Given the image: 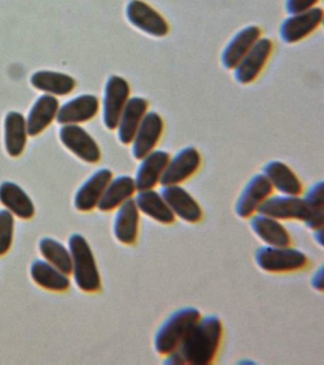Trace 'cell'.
<instances>
[{
  "label": "cell",
  "instance_id": "28",
  "mask_svg": "<svg viewBox=\"0 0 324 365\" xmlns=\"http://www.w3.org/2000/svg\"><path fill=\"white\" fill-rule=\"evenodd\" d=\"M31 276L36 284L47 290L61 292L70 287L69 275L43 259H36L33 262Z\"/></svg>",
  "mask_w": 324,
  "mask_h": 365
},
{
  "label": "cell",
  "instance_id": "9",
  "mask_svg": "<svg viewBox=\"0 0 324 365\" xmlns=\"http://www.w3.org/2000/svg\"><path fill=\"white\" fill-rule=\"evenodd\" d=\"M59 137L65 147L79 158L88 163H98L101 159V150L95 140L78 125H64Z\"/></svg>",
  "mask_w": 324,
  "mask_h": 365
},
{
  "label": "cell",
  "instance_id": "8",
  "mask_svg": "<svg viewBox=\"0 0 324 365\" xmlns=\"http://www.w3.org/2000/svg\"><path fill=\"white\" fill-rule=\"evenodd\" d=\"M323 10L320 7L291 14L281 26V39L288 44L301 41L320 27L323 21Z\"/></svg>",
  "mask_w": 324,
  "mask_h": 365
},
{
  "label": "cell",
  "instance_id": "25",
  "mask_svg": "<svg viewBox=\"0 0 324 365\" xmlns=\"http://www.w3.org/2000/svg\"><path fill=\"white\" fill-rule=\"evenodd\" d=\"M137 191L135 179L127 175H122L112 179V181L107 185L98 207L103 212L115 210L120 207L127 200L132 198Z\"/></svg>",
  "mask_w": 324,
  "mask_h": 365
},
{
  "label": "cell",
  "instance_id": "12",
  "mask_svg": "<svg viewBox=\"0 0 324 365\" xmlns=\"http://www.w3.org/2000/svg\"><path fill=\"white\" fill-rule=\"evenodd\" d=\"M257 213L272 217L276 220H298L305 221L308 210L300 195L269 196L258 207Z\"/></svg>",
  "mask_w": 324,
  "mask_h": 365
},
{
  "label": "cell",
  "instance_id": "26",
  "mask_svg": "<svg viewBox=\"0 0 324 365\" xmlns=\"http://www.w3.org/2000/svg\"><path fill=\"white\" fill-rule=\"evenodd\" d=\"M135 201L139 211L155 220L156 222L164 225H170L175 222L174 214L157 191L153 190L138 191Z\"/></svg>",
  "mask_w": 324,
  "mask_h": 365
},
{
  "label": "cell",
  "instance_id": "4",
  "mask_svg": "<svg viewBox=\"0 0 324 365\" xmlns=\"http://www.w3.org/2000/svg\"><path fill=\"white\" fill-rule=\"evenodd\" d=\"M256 262L261 269L270 273H286L303 269L308 259L303 251L289 247L264 245L255 253Z\"/></svg>",
  "mask_w": 324,
  "mask_h": 365
},
{
  "label": "cell",
  "instance_id": "20",
  "mask_svg": "<svg viewBox=\"0 0 324 365\" xmlns=\"http://www.w3.org/2000/svg\"><path fill=\"white\" fill-rule=\"evenodd\" d=\"M140 211L135 199L130 198L117 207L113 222L116 239L124 245H133L137 240Z\"/></svg>",
  "mask_w": 324,
  "mask_h": 365
},
{
  "label": "cell",
  "instance_id": "11",
  "mask_svg": "<svg viewBox=\"0 0 324 365\" xmlns=\"http://www.w3.org/2000/svg\"><path fill=\"white\" fill-rule=\"evenodd\" d=\"M273 44L267 37L260 38L234 68V76L240 84L254 81L263 71L272 53Z\"/></svg>",
  "mask_w": 324,
  "mask_h": 365
},
{
  "label": "cell",
  "instance_id": "10",
  "mask_svg": "<svg viewBox=\"0 0 324 365\" xmlns=\"http://www.w3.org/2000/svg\"><path fill=\"white\" fill-rule=\"evenodd\" d=\"M201 165V155L193 147L182 148L169 159L162 175V185H180L190 178Z\"/></svg>",
  "mask_w": 324,
  "mask_h": 365
},
{
  "label": "cell",
  "instance_id": "21",
  "mask_svg": "<svg viewBox=\"0 0 324 365\" xmlns=\"http://www.w3.org/2000/svg\"><path fill=\"white\" fill-rule=\"evenodd\" d=\"M58 100L51 94L39 96L26 118L28 135L36 136L46 130L58 115Z\"/></svg>",
  "mask_w": 324,
  "mask_h": 365
},
{
  "label": "cell",
  "instance_id": "24",
  "mask_svg": "<svg viewBox=\"0 0 324 365\" xmlns=\"http://www.w3.org/2000/svg\"><path fill=\"white\" fill-rule=\"evenodd\" d=\"M263 175L272 187L286 195H300L303 185L294 171L281 161H270L263 167Z\"/></svg>",
  "mask_w": 324,
  "mask_h": 365
},
{
  "label": "cell",
  "instance_id": "2",
  "mask_svg": "<svg viewBox=\"0 0 324 365\" xmlns=\"http://www.w3.org/2000/svg\"><path fill=\"white\" fill-rule=\"evenodd\" d=\"M201 317L200 311L192 307H182L170 314L156 331L153 339L156 352L167 356L177 349Z\"/></svg>",
  "mask_w": 324,
  "mask_h": 365
},
{
  "label": "cell",
  "instance_id": "32",
  "mask_svg": "<svg viewBox=\"0 0 324 365\" xmlns=\"http://www.w3.org/2000/svg\"><path fill=\"white\" fill-rule=\"evenodd\" d=\"M15 232V216L7 210H0V256L12 247Z\"/></svg>",
  "mask_w": 324,
  "mask_h": 365
},
{
  "label": "cell",
  "instance_id": "23",
  "mask_svg": "<svg viewBox=\"0 0 324 365\" xmlns=\"http://www.w3.org/2000/svg\"><path fill=\"white\" fill-rule=\"evenodd\" d=\"M0 202L14 216L29 220L35 215V205L23 188L13 182L0 185Z\"/></svg>",
  "mask_w": 324,
  "mask_h": 365
},
{
  "label": "cell",
  "instance_id": "33",
  "mask_svg": "<svg viewBox=\"0 0 324 365\" xmlns=\"http://www.w3.org/2000/svg\"><path fill=\"white\" fill-rule=\"evenodd\" d=\"M318 1L320 0H286V9L290 14L303 13L314 8Z\"/></svg>",
  "mask_w": 324,
  "mask_h": 365
},
{
  "label": "cell",
  "instance_id": "6",
  "mask_svg": "<svg viewBox=\"0 0 324 365\" xmlns=\"http://www.w3.org/2000/svg\"><path fill=\"white\" fill-rule=\"evenodd\" d=\"M126 14L130 24L150 36L164 37L169 33L167 20L143 0H130Z\"/></svg>",
  "mask_w": 324,
  "mask_h": 365
},
{
  "label": "cell",
  "instance_id": "3",
  "mask_svg": "<svg viewBox=\"0 0 324 365\" xmlns=\"http://www.w3.org/2000/svg\"><path fill=\"white\" fill-rule=\"evenodd\" d=\"M69 250L75 284L85 292H98L101 288V277L89 242L80 234H73L69 239Z\"/></svg>",
  "mask_w": 324,
  "mask_h": 365
},
{
  "label": "cell",
  "instance_id": "13",
  "mask_svg": "<svg viewBox=\"0 0 324 365\" xmlns=\"http://www.w3.org/2000/svg\"><path fill=\"white\" fill-rule=\"evenodd\" d=\"M160 194L175 217L195 224L203 218V210L194 198L180 185H163Z\"/></svg>",
  "mask_w": 324,
  "mask_h": 365
},
{
  "label": "cell",
  "instance_id": "29",
  "mask_svg": "<svg viewBox=\"0 0 324 365\" xmlns=\"http://www.w3.org/2000/svg\"><path fill=\"white\" fill-rule=\"evenodd\" d=\"M36 88L51 96H67L75 88V80L68 74L53 71H39L31 77Z\"/></svg>",
  "mask_w": 324,
  "mask_h": 365
},
{
  "label": "cell",
  "instance_id": "17",
  "mask_svg": "<svg viewBox=\"0 0 324 365\" xmlns=\"http://www.w3.org/2000/svg\"><path fill=\"white\" fill-rule=\"evenodd\" d=\"M99 100L93 94L75 97L59 107L56 120L62 125H78L90 121L98 114Z\"/></svg>",
  "mask_w": 324,
  "mask_h": 365
},
{
  "label": "cell",
  "instance_id": "1",
  "mask_svg": "<svg viewBox=\"0 0 324 365\" xmlns=\"http://www.w3.org/2000/svg\"><path fill=\"white\" fill-rule=\"evenodd\" d=\"M223 338V324L216 315L200 318L177 349L166 356L167 365H207L217 356Z\"/></svg>",
  "mask_w": 324,
  "mask_h": 365
},
{
  "label": "cell",
  "instance_id": "35",
  "mask_svg": "<svg viewBox=\"0 0 324 365\" xmlns=\"http://www.w3.org/2000/svg\"><path fill=\"white\" fill-rule=\"evenodd\" d=\"M314 235L317 244L320 245V247H323V228H320V230H314Z\"/></svg>",
  "mask_w": 324,
  "mask_h": 365
},
{
  "label": "cell",
  "instance_id": "22",
  "mask_svg": "<svg viewBox=\"0 0 324 365\" xmlns=\"http://www.w3.org/2000/svg\"><path fill=\"white\" fill-rule=\"evenodd\" d=\"M250 227L253 232L272 247H289L291 245V236L286 228L272 217L257 213L250 217Z\"/></svg>",
  "mask_w": 324,
  "mask_h": 365
},
{
  "label": "cell",
  "instance_id": "31",
  "mask_svg": "<svg viewBox=\"0 0 324 365\" xmlns=\"http://www.w3.org/2000/svg\"><path fill=\"white\" fill-rule=\"evenodd\" d=\"M39 250L45 261L58 268L62 272L72 274V256L70 250L55 239L45 237L39 242Z\"/></svg>",
  "mask_w": 324,
  "mask_h": 365
},
{
  "label": "cell",
  "instance_id": "5",
  "mask_svg": "<svg viewBox=\"0 0 324 365\" xmlns=\"http://www.w3.org/2000/svg\"><path fill=\"white\" fill-rule=\"evenodd\" d=\"M129 83L123 77L110 76L108 79L103 99L104 124L110 130L117 128L122 111L130 99Z\"/></svg>",
  "mask_w": 324,
  "mask_h": 365
},
{
  "label": "cell",
  "instance_id": "27",
  "mask_svg": "<svg viewBox=\"0 0 324 365\" xmlns=\"http://www.w3.org/2000/svg\"><path fill=\"white\" fill-rule=\"evenodd\" d=\"M5 148L12 157L21 155L26 147V118L18 111H10L5 117Z\"/></svg>",
  "mask_w": 324,
  "mask_h": 365
},
{
  "label": "cell",
  "instance_id": "15",
  "mask_svg": "<svg viewBox=\"0 0 324 365\" xmlns=\"http://www.w3.org/2000/svg\"><path fill=\"white\" fill-rule=\"evenodd\" d=\"M170 159L169 153L164 150H152L141 159L135 178L136 190H153L160 182L162 175Z\"/></svg>",
  "mask_w": 324,
  "mask_h": 365
},
{
  "label": "cell",
  "instance_id": "16",
  "mask_svg": "<svg viewBox=\"0 0 324 365\" xmlns=\"http://www.w3.org/2000/svg\"><path fill=\"white\" fill-rule=\"evenodd\" d=\"M113 173L109 168H101L93 173L79 187L75 197V207L82 212H88L98 207L107 185L112 181Z\"/></svg>",
  "mask_w": 324,
  "mask_h": 365
},
{
  "label": "cell",
  "instance_id": "19",
  "mask_svg": "<svg viewBox=\"0 0 324 365\" xmlns=\"http://www.w3.org/2000/svg\"><path fill=\"white\" fill-rule=\"evenodd\" d=\"M149 103L143 97H132L127 100L117 125L118 138L122 144H132L142 120L147 113Z\"/></svg>",
  "mask_w": 324,
  "mask_h": 365
},
{
  "label": "cell",
  "instance_id": "14",
  "mask_svg": "<svg viewBox=\"0 0 324 365\" xmlns=\"http://www.w3.org/2000/svg\"><path fill=\"white\" fill-rule=\"evenodd\" d=\"M164 130V121L155 111L147 113L132 140V155L141 160L155 150Z\"/></svg>",
  "mask_w": 324,
  "mask_h": 365
},
{
  "label": "cell",
  "instance_id": "34",
  "mask_svg": "<svg viewBox=\"0 0 324 365\" xmlns=\"http://www.w3.org/2000/svg\"><path fill=\"white\" fill-rule=\"evenodd\" d=\"M323 267L318 268V269L315 270L314 275L312 276L311 278V284L312 287L315 288V290L323 291Z\"/></svg>",
  "mask_w": 324,
  "mask_h": 365
},
{
  "label": "cell",
  "instance_id": "30",
  "mask_svg": "<svg viewBox=\"0 0 324 365\" xmlns=\"http://www.w3.org/2000/svg\"><path fill=\"white\" fill-rule=\"evenodd\" d=\"M303 199L308 210V215L303 222L304 224L313 231L323 228V182H317L312 185Z\"/></svg>",
  "mask_w": 324,
  "mask_h": 365
},
{
  "label": "cell",
  "instance_id": "7",
  "mask_svg": "<svg viewBox=\"0 0 324 365\" xmlns=\"http://www.w3.org/2000/svg\"><path fill=\"white\" fill-rule=\"evenodd\" d=\"M274 188L263 174H255L241 190L235 205L236 214L240 218H250L257 213L258 207L269 196Z\"/></svg>",
  "mask_w": 324,
  "mask_h": 365
},
{
  "label": "cell",
  "instance_id": "18",
  "mask_svg": "<svg viewBox=\"0 0 324 365\" xmlns=\"http://www.w3.org/2000/svg\"><path fill=\"white\" fill-rule=\"evenodd\" d=\"M261 29L255 25L247 26L236 34L221 54L224 67L227 70L234 68L255 43L261 38Z\"/></svg>",
  "mask_w": 324,
  "mask_h": 365
}]
</instances>
